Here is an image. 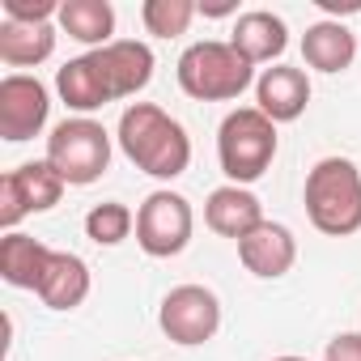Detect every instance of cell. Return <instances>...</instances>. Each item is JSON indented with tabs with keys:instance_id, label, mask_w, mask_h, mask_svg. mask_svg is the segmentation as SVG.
Returning <instances> with one entry per match:
<instances>
[{
	"instance_id": "1",
	"label": "cell",
	"mask_w": 361,
	"mask_h": 361,
	"mask_svg": "<svg viewBox=\"0 0 361 361\" xmlns=\"http://www.w3.org/2000/svg\"><path fill=\"white\" fill-rule=\"evenodd\" d=\"M115 136H119L123 157L136 170L153 174V178H178L192 166V140H188L183 123L170 119L153 102H132L119 115V132Z\"/></svg>"
},
{
	"instance_id": "2",
	"label": "cell",
	"mask_w": 361,
	"mask_h": 361,
	"mask_svg": "<svg viewBox=\"0 0 361 361\" xmlns=\"http://www.w3.org/2000/svg\"><path fill=\"white\" fill-rule=\"evenodd\" d=\"M306 217L327 238L361 230V170L348 157H323L306 174Z\"/></svg>"
},
{
	"instance_id": "3",
	"label": "cell",
	"mask_w": 361,
	"mask_h": 361,
	"mask_svg": "<svg viewBox=\"0 0 361 361\" xmlns=\"http://www.w3.org/2000/svg\"><path fill=\"white\" fill-rule=\"evenodd\" d=\"M276 157V123L259 106H238L217 128V161L234 188H247L268 174Z\"/></svg>"
},
{
	"instance_id": "4",
	"label": "cell",
	"mask_w": 361,
	"mask_h": 361,
	"mask_svg": "<svg viewBox=\"0 0 361 361\" xmlns=\"http://www.w3.org/2000/svg\"><path fill=\"white\" fill-rule=\"evenodd\" d=\"M255 81V64L243 60L230 43L204 39L178 56V90L196 102H230Z\"/></svg>"
},
{
	"instance_id": "5",
	"label": "cell",
	"mask_w": 361,
	"mask_h": 361,
	"mask_svg": "<svg viewBox=\"0 0 361 361\" xmlns=\"http://www.w3.org/2000/svg\"><path fill=\"white\" fill-rule=\"evenodd\" d=\"M47 161L68 188H90L111 166V132L90 115L64 119L47 136Z\"/></svg>"
},
{
	"instance_id": "6",
	"label": "cell",
	"mask_w": 361,
	"mask_h": 361,
	"mask_svg": "<svg viewBox=\"0 0 361 361\" xmlns=\"http://www.w3.org/2000/svg\"><path fill=\"white\" fill-rule=\"evenodd\" d=\"M192 226H196V213L188 196L178 192H149L145 204L136 209V243L153 259H170L183 251L192 243Z\"/></svg>"
},
{
	"instance_id": "7",
	"label": "cell",
	"mask_w": 361,
	"mask_h": 361,
	"mask_svg": "<svg viewBox=\"0 0 361 361\" xmlns=\"http://www.w3.org/2000/svg\"><path fill=\"white\" fill-rule=\"evenodd\" d=\"M64 188H68V183L56 174V166H51L47 157L9 170L5 178H0V226H5V234H13L26 213H47V209H56L60 196H64Z\"/></svg>"
},
{
	"instance_id": "8",
	"label": "cell",
	"mask_w": 361,
	"mask_h": 361,
	"mask_svg": "<svg viewBox=\"0 0 361 361\" xmlns=\"http://www.w3.org/2000/svg\"><path fill=\"white\" fill-rule=\"evenodd\" d=\"M157 323H161V331L174 344H188L192 348V344H204V340L217 336V327H221V302L204 285H174L161 298Z\"/></svg>"
},
{
	"instance_id": "9",
	"label": "cell",
	"mask_w": 361,
	"mask_h": 361,
	"mask_svg": "<svg viewBox=\"0 0 361 361\" xmlns=\"http://www.w3.org/2000/svg\"><path fill=\"white\" fill-rule=\"evenodd\" d=\"M47 115H51V94L39 77L9 73L0 81V136L9 145L39 136L47 128Z\"/></svg>"
},
{
	"instance_id": "10",
	"label": "cell",
	"mask_w": 361,
	"mask_h": 361,
	"mask_svg": "<svg viewBox=\"0 0 361 361\" xmlns=\"http://www.w3.org/2000/svg\"><path fill=\"white\" fill-rule=\"evenodd\" d=\"M238 259L251 276L259 281H276L298 264V238L289 234V226L281 221H264L255 226L247 238H238Z\"/></svg>"
},
{
	"instance_id": "11",
	"label": "cell",
	"mask_w": 361,
	"mask_h": 361,
	"mask_svg": "<svg viewBox=\"0 0 361 361\" xmlns=\"http://www.w3.org/2000/svg\"><path fill=\"white\" fill-rule=\"evenodd\" d=\"M255 106L272 123H293L310 106V77L302 68H289V64L264 68L255 77Z\"/></svg>"
},
{
	"instance_id": "12",
	"label": "cell",
	"mask_w": 361,
	"mask_h": 361,
	"mask_svg": "<svg viewBox=\"0 0 361 361\" xmlns=\"http://www.w3.org/2000/svg\"><path fill=\"white\" fill-rule=\"evenodd\" d=\"M204 221H209L213 234L238 243V238H247L255 226H264L268 217H264V204H259V196H255L251 188L226 183V188L209 192V200H204Z\"/></svg>"
},
{
	"instance_id": "13",
	"label": "cell",
	"mask_w": 361,
	"mask_h": 361,
	"mask_svg": "<svg viewBox=\"0 0 361 361\" xmlns=\"http://www.w3.org/2000/svg\"><path fill=\"white\" fill-rule=\"evenodd\" d=\"M94 56H98V64H102V73H106V81H111L115 102H119V98L140 94V90L153 81V51H149V43L115 39V43L98 47Z\"/></svg>"
},
{
	"instance_id": "14",
	"label": "cell",
	"mask_w": 361,
	"mask_h": 361,
	"mask_svg": "<svg viewBox=\"0 0 361 361\" xmlns=\"http://www.w3.org/2000/svg\"><path fill=\"white\" fill-rule=\"evenodd\" d=\"M56 90H60L64 106H73V111H81V115L102 111L106 102H115L111 81H106V73H102V64H98V56H94V51H90V56L68 60V64L56 73Z\"/></svg>"
},
{
	"instance_id": "15",
	"label": "cell",
	"mask_w": 361,
	"mask_h": 361,
	"mask_svg": "<svg viewBox=\"0 0 361 361\" xmlns=\"http://www.w3.org/2000/svg\"><path fill=\"white\" fill-rule=\"evenodd\" d=\"M230 47L251 60V64H272L285 47H289V30L276 13L268 9H251V13H238L234 22V35H230Z\"/></svg>"
},
{
	"instance_id": "16",
	"label": "cell",
	"mask_w": 361,
	"mask_h": 361,
	"mask_svg": "<svg viewBox=\"0 0 361 361\" xmlns=\"http://www.w3.org/2000/svg\"><path fill=\"white\" fill-rule=\"evenodd\" d=\"M39 298L51 310H77L90 298V264L81 255H73V251H51V264L43 272Z\"/></svg>"
},
{
	"instance_id": "17",
	"label": "cell",
	"mask_w": 361,
	"mask_h": 361,
	"mask_svg": "<svg viewBox=\"0 0 361 361\" xmlns=\"http://www.w3.org/2000/svg\"><path fill=\"white\" fill-rule=\"evenodd\" d=\"M47 264H51V247H43L39 238L18 234V230L0 238V276H5V285L39 293Z\"/></svg>"
},
{
	"instance_id": "18",
	"label": "cell",
	"mask_w": 361,
	"mask_h": 361,
	"mask_svg": "<svg viewBox=\"0 0 361 361\" xmlns=\"http://www.w3.org/2000/svg\"><path fill=\"white\" fill-rule=\"evenodd\" d=\"M302 56L319 73H344L357 56V39L344 22H314L302 35Z\"/></svg>"
},
{
	"instance_id": "19",
	"label": "cell",
	"mask_w": 361,
	"mask_h": 361,
	"mask_svg": "<svg viewBox=\"0 0 361 361\" xmlns=\"http://www.w3.org/2000/svg\"><path fill=\"white\" fill-rule=\"evenodd\" d=\"M56 51V26H26V22H0V60L9 68H35L43 60H51Z\"/></svg>"
},
{
	"instance_id": "20",
	"label": "cell",
	"mask_w": 361,
	"mask_h": 361,
	"mask_svg": "<svg viewBox=\"0 0 361 361\" xmlns=\"http://www.w3.org/2000/svg\"><path fill=\"white\" fill-rule=\"evenodd\" d=\"M56 22H60V30L68 39H77V43H85L94 51L115 43L111 39L115 35V9L106 5V0H64Z\"/></svg>"
},
{
	"instance_id": "21",
	"label": "cell",
	"mask_w": 361,
	"mask_h": 361,
	"mask_svg": "<svg viewBox=\"0 0 361 361\" xmlns=\"http://www.w3.org/2000/svg\"><path fill=\"white\" fill-rule=\"evenodd\" d=\"M132 230H136V213L119 200H102L85 213V238L98 247H119Z\"/></svg>"
},
{
	"instance_id": "22",
	"label": "cell",
	"mask_w": 361,
	"mask_h": 361,
	"mask_svg": "<svg viewBox=\"0 0 361 361\" xmlns=\"http://www.w3.org/2000/svg\"><path fill=\"white\" fill-rule=\"evenodd\" d=\"M196 13H200V5H192V0H145V5H140V22L157 39L188 35V26H192Z\"/></svg>"
},
{
	"instance_id": "23",
	"label": "cell",
	"mask_w": 361,
	"mask_h": 361,
	"mask_svg": "<svg viewBox=\"0 0 361 361\" xmlns=\"http://www.w3.org/2000/svg\"><path fill=\"white\" fill-rule=\"evenodd\" d=\"M5 18L26 22V26H43L51 18H60V5L56 0H5Z\"/></svg>"
},
{
	"instance_id": "24",
	"label": "cell",
	"mask_w": 361,
	"mask_h": 361,
	"mask_svg": "<svg viewBox=\"0 0 361 361\" xmlns=\"http://www.w3.org/2000/svg\"><path fill=\"white\" fill-rule=\"evenodd\" d=\"M323 361H361V336L357 331H344V336L327 340Z\"/></svg>"
},
{
	"instance_id": "25",
	"label": "cell",
	"mask_w": 361,
	"mask_h": 361,
	"mask_svg": "<svg viewBox=\"0 0 361 361\" xmlns=\"http://www.w3.org/2000/svg\"><path fill=\"white\" fill-rule=\"evenodd\" d=\"M323 9H327V13H357L361 0H323Z\"/></svg>"
},
{
	"instance_id": "26",
	"label": "cell",
	"mask_w": 361,
	"mask_h": 361,
	"mask_svg": "<svg viewBox=\"0 0 361 361\" xmlns=\"http://www.w3.org/2000/svg\"><path fill=\"white\" fill-rule=\"evenodd\" d=\"M204 18H226V13H238V5H200Z\"/></svg>"
},
{
	"instance_id": "27",
	"label": "cell",
	"mask_w": 361,
	"mask_h": 361,
	"mask_svg": "<svg viewBox=\"0 0 361 361\" xmlns=\"http://www.w3.org/2000/svg\"><path fill=\"white\" fill-rule=\"evenodd\" d=\"M272 361H306V357H272Z\"/></svg>"
}]
</instances>
